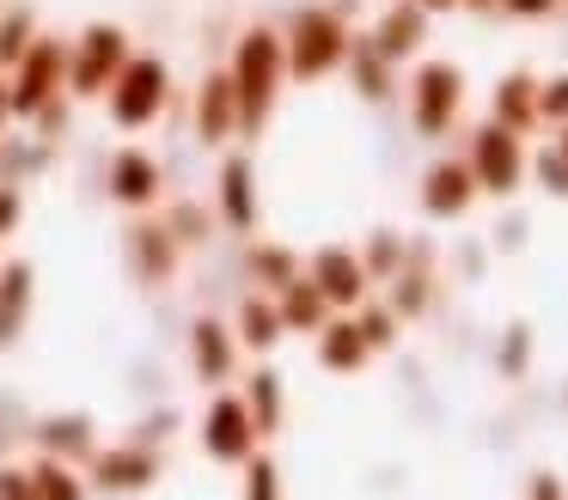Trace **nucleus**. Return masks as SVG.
I'll use <instances>...</instances> for the list:
<instances>
[{"label": "nucleus", "instance_id": "1", "mask_svg": "<svg viewBox=\"0 0 568 500\" xmlns=\"http://www.w3.org/2000/svg\"><path fill=\"white\" fill-rule=\"evenodd\" d=\"M282 73H287L282 37H275V31H245V37H239L233 68H226V80H233V98H239V129H257V122L270 116Z\"/></svg>", "mask_w": 568, "mask_h": 500}, {"label": "nucleus", "instance_id": "2", "mask_svg": "<svg viewBox=\"0 0 568 500\" xmlns=\"http://www.w3.org/2000/svg\"><path fill=\"white\" fill-rule=\"evenodd\" d=\"M165 92H172V73H165V61H160V55H129L123 68H116L104 104H111V122H116V129H148V122L165 110Z\"/></svg>", "mask_w": 568, "mask_h": 500}, {"label": "nucleus", "instance_id": "3", "mask_svg": "<svg viewBox=\"0 0 568 500\" xmlns=\"http://www.w3.org/2000/svg\"><path fill=\"white\" fill-rule=\"evenodd\" d=\"M7 73H13V80H7L13 116H38L50 98L68 92V43H62V37H31V49Z\"/></svg>", "mask_w": 568, "mask_h": 500}, {"label": "nucleus", "instance_id": "4", "mask_svg": "<svg viewBox=\"0 0 568 500\" xmlns=\"http://www.w3.org/2000/svg\"><path fill=\"white\" fill-rule=\"evenodd\" d=\"M135 55L123 37V24H87L80 43H68V92L74 98H104L116 80V68Z\"/></svg>", "mask_w": 568, "mask_h": 500}, {"label": "nucleus", "instance_id": "5", "mask_svg": "<svg viewBox=\"0 0 568 500\" xmlns=\"http://www.w3.org/2000/svg\"><path fill=\"white\" fill-rule=\"evenodd\" d=\"M287 68H294V80H318V73H331L336 61H343V24L331 19V12H300L294 37H287Z\"/></svg>", "mask_w": 568, "mask_h": 500}, {"label": "nucleus", "instance_id": "6", "mask_svg": "<svg viewBox=\"0 0 568 500\" xmlns=\"http://www.w3.org/2000/svg\"><path fill=\"white\" fill-rule=\"evenodd\" d=\"M111 195L123 207H148L153 195H160V165H153L141 146H123V153L111 159Z\"/></svg>", "mask_w": 568, "mask_h": 500}, {"label": "nucleus", "instance_id": "7", "mask_svg": "<svg viewBox=\"0 0 568 500\" xmlns=\"http://www.w3.org/2000/svg\"><path fill=\"white\" fill-rule=\"evenodd\" d=\"M453 104H458V73L446 68V61H434V68H422V80H416V122L422 129H446V116H453Z\"/></svg>", "mask_w": 568, "mask_h": 500}, {"label": "nucleus", "instance_id": "8", "mask_svg": "<svg viewBox=\"0 0 568 500\" xmlns=\"http://www.w3.org/2000/svg\"><path fill=\"white\" fill-rule=\"evenodd\" d=\"M251 439H257V427H251V415L239 409V402H214L209 409V433H202V446L214 451V458H245L251 451Z\"/></svg>", "mask_w": 568, "mask_h": 500}, {"label": "nucleus", "instance_id": "9", "mask_svg": "<svg viewBox=\"0 0 568 500\" xmlns=\"http://www.w3.org/2000/svg\"><path fill=\"white\" fill-rule=\"evenodd\" d=\"M196 129H202V141H226V134L239 129V98H233V80H226V73H209V80H202Z\"/></svg>", "mask_w": 568, "mask_h": 500}, {"label": "nucleus", "instance_id": "10", "mask_svg": "<svg viewBox=\"0 0 568 500\" xmlns=\"http://www.w3.org/2000/svg\"><path fill=\"white\" fill-rule=\"evenodd\" d=\"M470 177H483L489 183V190H507V183L519 177V141L507 129H489L477 141V171H470Z\"/></svg>", "mask_w": 568, "mask_h": 500}, {"label": "nucleus", "instance_id": "11", "mask_svg": "<svg viewBox=\"0 0 568 500\" xmlns=\"http://www.w3.org/2000/svg\"><path fill=\"white\" fill-rule=\"evenodd\" d=\"M26 305H31V268L13 263L7 275H0V341H13V329H19V317H26Z\"/></svg>", "mask_w": 568, "mask_h": 500}, {"label": "nucleus", "instance_id": "12", "mask_svg": "<svg viewBox=\"0 0 568 500\" xmlns=\"http://www.w3.org/2000/svg\"><path fill=\"white\" fill-rule=\"evenodd\" d=\"M470 202V165H440L428 177V207L434 214H458Z\"/></svg>", "mask_w": 568, "mask_h": 500}, {"label": "nucleus", "instance_id": "13", "mask_svg": "<svg viewBox=\"0 0 568 500\" xmlns=\"http://www.w3.org/2000/svg\"><path fill=\"white\" fill-rule=\"evenodd\" d=\"M31 37H38V19H31V7L0 12V68H13V61L31 49Z\"/></svg>", "mask_w": 568, "mask_h": 500}, {"label": "nucleus", "instance_id": "14", "mask_svg": "<svg viewBox=\"0 0 568 500\" xmlns=\"http://www.w3.org/2000/svg\"><path fill=\"white\" fill-rule=\"evenodd\" d=\"M153 463L141 458V451H111V458H99V482L104 488H148Z\"/></svg>", "mask_w": 568, "mask_h": 500}, {"label": "nucleus", "instance_id": "15", "mask_svg": "<svg viewBox=\"0 0 568 500\" xmlns=\"http://www.w3.org/2000/svg\"><path fill=\"white\" fill-rule=\"evenodd\" d=\"M221 202H226V220H233V226H251V171H245V159H233V165L221 171Z\"/></svg>", "mask_w": 568, "mask_h": 500}, {"label": "nucleus", "instance_id": "16", "mask_svg": "<svg viewBox=\"0 0 568 500\" xmlns=\"http://www.w3.org/2000/svg\"><path fill=\"white\" fill-rule=\"evenodd\" d=\"M318 280H324L318 293H331V299H355V293H361V268L348 263L343 251H324L318 256Z\"/></svg>", "mask_w": 568, "mask_h": 500}, {"label": "nucleus", "instance_id": "17", "mask_svg": "<svg viewBox=\"0 0 568 500\" xmlns=\"http://www.w3.org/2000/svg\"><path fill=\"white\" fill-rule=\"evenodd\" d=\"M416 31H422V7H397L379 31V49L385 55H404V49H416Z\"/></svg>", "mask_w": 568, "mask_h": 500}, {"label": "nucleus", "instance_id": "18", "mask_svg": "<svg viewBox=\"0 0 568 500\" xmlns=\"http://www.w3.org/2000/svg\"><path fill=\"white\" fill-rule=\"evenodd\" d=\"M196 366H202L209 378H226V366H233V348H226V336H221L214 324L196 329Z\"/></svg>", "mask_w": 568, "mask_h": 500}, {"label": "nucleus", "instance_id": "19", "mask_svg": "<svg viewBox=\"0 0 568 500\" xmlns=\"http://www.w3.org/2000/svg\"><path fill=\"white\" fill-rule=\"evenodd\" d=\"M38 500H80V482H74V470H62V463H43L38 470Z\"/></svg>", "mask_w": 568, "mask_h": 500}, {"label": "nucleus", "instance_id": "20", "mask_svg": "<svg viewBox=\"0 0 568 500\" xmlns=\"http://www.w3.org/2000/svg\"><path fill=\"white\" fill-rule=\"evenodd\" d=\"M275 329H282V317L270 312V305H245V341H257V348H270Z\"/></svg>", "mask_w": 568, "mask_h": 500}, {"label": "nucleus", "instance_id": "21", "mask_svg": "<svg viewBox=\"0 0 568 500\" xmlns=\"http://www.w3.org/2000/svg\"><path fill=\"white\" fill-rule=\"evenodd\" d=\"M526 110H531V80H519V73H514V80H501V116L507 122H526Z\"/></svg>", "mask_w": 568, "mask_h": 500}, {"label": "nucleus", "instance_id": "22", "mask_svg": "<svg viewBox=\"0 0 568 500\" xmlns=\"http://www.w3.org/2000/svg\"><path fill=\"white\" fill-rule=\"evenodd\" d=\"M355 354H361L355 329H331V341H324V360H331V366H355Z\"/></svg>", "mask_w": 568, "mask_h": 500}, {"label": "nucleus", "instance_id": "23", "mask_svg": "<svg viewBox=\"0 0 568 500\" xmlns=\"http://www.w3.org/2000/svg\"><path fill=\"white\" fill-rule=\"evenodd\" d=\"M275 409H282V397H275V378L263 373L257 378V421H251V427H275Z\"/></svg>", "mask_w": 568, "mask_h": 500}, {"label": "nucleus", "instance_id": "24", "mask_svg": "<svg viewBox=\"0 0 568 500\" xmlns=\"http://www.w3.org/2000/svg\"><path fill=\"white\" fill-rule=\"evenodd\" d=\"M50 446H87V421H50Z\"/></svg>", "mask_w": 568, "mask_h": 500}, {"label": "nucleus", "instance_id": "25", "mask_svg": "<svg viewBox=\"0 0 568 500\" xmlns=\"http://www.w3.org/2000/svg\"><path fill=\"white\" fill-rule=\"evenodd\" d=\"M251 500H275V470H270V463L251 470Z\"/></svg>", "mask_w": 568, "mask_h": 500}, {"label": "nucleus", "instance_id": "26", "mask_svg": "<svg viewBox=\"0 0 568 500\" xmlns=\"http://www.w3.org/2000/svg\"><path fill=\"white\" fill-rule=\"evenodd\" d=\"M0 500H38V488L26 476H0Z\"/></svg>", "mask_w": 568, "mask_h": 500}, {"label": "nucleus", "instance_id": "27", "mask_svg": "<svg viewBox=\"0 0 568 500\" xmlns=\"http://www.w3.org/2000/svg\"><path fill=\"white\" fill-rule=\"evenodd\" d=\"M19 226V190H0V232Z\"/></svg>", "mask_w": 568, "mask_h": 500}, {"label": "nucleus", "instance_id": "28", "mask_svg": "<svg viewBox=\"0 0 568 500\" xmlns=\"http://www.w3.org/2000/svg\"><path fill=\"white\" fill-rule=\"evenodd\" d=\"M544 110H550V116H568V80H556V85H550V98H544Z\"/></svg>", "mask_w": 568, "mask_h": 500}, {"label": "nucleus", "instance_id": "29", "mask_svg": "<svg viewBox=\"0 0 568 500\" xmlns=\"http://www.w3.org/2000/svg\"><path fill=\"white\" fill-rule=\"evenodd\" d=\"M287 317H294V324H312V293H294V299H287Z\"/></svg>", "mask_w": 568, "mask_h": 500}, {"label": "nucleus", "instance_id": "30", "mask_svg": "<svg viewBox=\"0 0 568 500\" xmlns=\"http://www.w3.org/2000/svg\"><path fill=\"white\" fill-rule=\"evenodd\" d=\"M514 12H526V19H538V12H550V0H507Z\"/></svg>", "mask_w": 568, "mask_h": 500}, {"label": "nucleus", "instance_id": "31", "mask_svg": "<svg viewBox=\"0 0 568 500\" xmlns=\"http://www.w3.org/2000/svg\"><path fill=\"white\" fill-rule=\"evenodd\" d=\"M13 122V98H7V80H0V129Z\"/></svg>", "mask_w": 568, "mask_h": 500}, {"label": "nucleus", "instance_id": "32", "mask_svg": "<svg viewBox=\"0 0 568 500\" xmlns=\"http://www.w3.org/2000/svg\"><path fill=\"white\" fill-rule=\"evenodd\" d=\"M428 7H446V0H428Z\"/></svg>", "mask_w": 568, "mask_h": 500}]
</instances>
